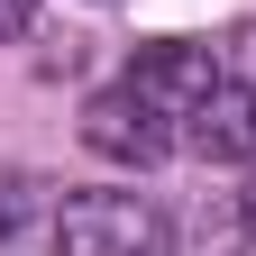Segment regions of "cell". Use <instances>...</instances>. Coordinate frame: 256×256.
Masks as SVG:
<instances>
[{"label": "cell", "mask_w": 256, "mask_h": 256, "mask_svg": "<svg viewBox=\"0 0 256 256\" xmlns=\"http://www.w3.org/2000/svg\"><path fill=\"white\" fill-rule=\"evenodd\" d=\"M46 238H55V256H174L165 210L138 192H74V202H55Z\"/></svg>", "instance_id": "cell-1"}, {"label": "cell", "mask_w": 256, "mask_h": 256, "mask_svg": "<svg viewBox=\"0 0 256 256\" xmlns=\"http://www.w3.org/2000/svg\"><path fill=\"white\" fill-rule=\"evenodd\" d=\"M82 146H92V156H110V165H156L165 146H183V128L156 110L146 92L110 82V92H92V110H82Z\"/></svg>", "instance_id": "cell-2"}, {"label": "cell", "mask_w": 256, "mask_h": 256, "mask_svg": "<svg viewBox=\"0 0 256 256\" xmlns=\"http://www.w3.org/2000/svg\"><path fill=\"white\" fill-rule=\"evenodd\" d=\"M119 82H128V92H146V101L183 128V119H192V101L220 82V55H210L202 37H156V46L128 55V74H119Z\"/></svg>", "instance_id": "cell-3"}, {"label": "cell", "mask_w": 256, "mask_h": 256, "mask_svg": "<svg viewBox=\"0 0 256 256\" xmlns=\"http://www.w3.org/2000/svg\"><path fill=\"white\" fill-rule=\"evenodd\" d=\"M183 146L202 156V165H256V82L220 74L202 101H192V119H183Z\"/></svg>", "instance_id": "cell-4"}, {"label": "cell", "mask_w": 256, "mask_h": 256, "mask_svg": "<svg viewBox=\"0 0 256 256\" xmlns=\"http://www.w3.org/2000/svg\"><path fill=\"white\" fill-rule=\"evenodd\" d=\"M37 220H55V192H46V174L0 165V247H10L18 229H37Z\"/></svg>", "instance_id": "cell-5"}, {"label": "cell", "mask_w": 256, "mask_h": 256, "mask_svg": "<svg viewBox=\"0 0 256 256\" xmlns=\"http://www.w3.org/2000/svg\"><path fill=\"white\" fill-rule=\"evenodd\" d=\"M28 28H37V0H0V46L28 37Z\"/></svg>", "instance_id": "cell-6"}, {"label": "cell", "mask_w": 256, "mask_h": 256, "mask_svg": "<svg viewBox=\"0 0 256 256\" xmlns=\"http://www.w3.org/2000/svg\"><path fill=\"white\" fill-rule=\"evenodd\" d=\"M238 210H247V238H256V174H247V192H238Z\"/></svg>", "instance_id": "cell-7"}]
</instances>
